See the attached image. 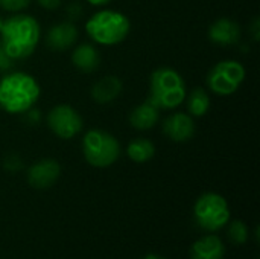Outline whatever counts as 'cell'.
Masks as SVG:
<instances>
[{
  "label": "cell",
  "mask_w": 260,
  "mask_h": 259,
  "mask_svg": "<svg viewBox=\"0 0 260 259\" xmlns=\"http://www.w3.org/2000/svg\"><path fill=\"white\" fill-rule=\"evenodd\" d=\"M186 107H187V114L192 118H203L207 114L212 105L210 95L203 89V87H195L189 95H186Z\"/></svg>",
  "instance_id": "obj_17"
},
{
  "label": "cell",
  "mask_w": 260,
  "mask_h": 259,
  "mask_svg": "<svg viewBox=\"0 0 260 259\" xmlns=\"http://www.w3.org/2000/svg\"><path fill=\"white\" fill-rule=\"evenodd\" d=\"M207 35L218 46H235L241 40V26L230 18H219L210 24Z\"/></svg>",
  "instance_id": "obj_12"
},
{
  "label": "cell",
  "mask_w": 260,
  "mask_h": 259,
  "mask_svg": "<svg viewBox=\"0 0 260 259\" xmlns=\"http://www.w3.org/2000/svg\"><path fill=\"white\" fill-rule=\"evenodd\" d=\"M14 66H15V61L6 53V50H5L3 46L0 44V73H8V72H11Z\"/></svg>",
  "instance_id": "obj_22"
},
{
  "label": "cell",
  "mask_w": 260,
  "mask_h": 259,
  "mask_svg": "<svg viewBox=\"0 0 260 259\" xmlns=\"http://www.w3.org/2000/svg\"><path fill=\"white\" fill-rule=\"evenodd\" d=\"M82 154L88 165L94 168H108L117 162L120 143L108 131L93 128L82 137Z\"/></svg>",
  "instance_id": "obj_5"
},
{
  "label": "cell",
  "mask_w": 260,
  "mask_h": 259,
  "mask_svg": "<svg viewBox=\"0 0 260 259\" xmlns=\"http://www.w3.org/2000/svg\"><path fill=\"white\" fill-rule=\"evenodd\" d=\"M32 0H0V8L6 12H21Z\"/></svg>",
  "instance_id": "obj_20"
},
{
  "label": "cell",
  "mask_w": 260,
  "mask_h": 259,
  "mask_svg": "<svg viewBox=\"0 0 260 259\" xmlns=\"http://www.w3.org/2000/svg\"><path fill=\"white\" fill-rule=\"evenodd\" d=\"M126 154L136 163H146V162H149L154 157L155 145L149 139L137 137V139H134V140H131L128 143Z\"/></svg>",
  "instance_id": "obj_18"
},
{
  "label": "cell",
  "mask_w": 260,
  "mask_h": 259,
  "mask_svg": "<svg viewBox=\"0 0 260 259\" xmlns=\"http://www.w3.org/2000/svg\"><path fill=\"white\" fill-rule=\"evenodd\" d=\"M187 95L183 76L172 67H158L151 73L148 99L158 110H174L180 107Z\"/></svg>",
  "instance_id": "obj_3"
},
{
  "label": "cell",
  "mask_w": 260,
  "mask_h": 259,
  "mask_svg": "<svg viewBox=\"0 0 260 259\" xmlns=\"http://www.w3.org/2000/svg\"><path fill=\"white\" fill-rule=\"evenodd\" d=\"M195 121L187 113H172L163 121V133L172 142H187L195 136Z\"/></svg>",
  "instance_id": "obj_10"
},
{
  "label": "cell",
  "mask_w": 260,
  "mask_h": 259,
  "mask_svg": "<svg viewBox=\"0 0 260 259\" xmlns=\"http://www.w3.org/2000/svg\"><path fill=\"white\" fill-rule=\"evenodd\" d=\"M143 259H166V258H163V256H157V255H146Z\"/></svg>",
  "instance_id": "obj_28"
},
{
  "label": "cell",
  "mask_w": 260,
  "mask_h": 259,
  "mask_svg": "<svg viewBox=\"0 0 260 259\" xmlns=\"http://www.w3.org/2000/svg\"><path fill=\"white\" fill-rule=\"evenodd\" d=\"M79 37V31L73 21H61L53 24L46 34V46L55 52H64L73 47Z\"/></svg>",
  "instance_id": "obj_11"
},
{
  "label": "cell",
  "mask_w": 260,
  "mask_h": 259,
  "mask_svg": "<svg viewBox=\"0 0 260 259\" xmlns=\"http://www.w3.org/2000/svg\"><path fill=\"white\" fill-rule=\"evenodd\" d=\"M49 130L59 139L69 140L78 136L84 127L81 114L67 104H58L52 107L46 116Z\"/></svg>",
  "instance_id": "obj_8"
},
{
  "label": "cell",
  "mask_w": 260,
  "mask_h": 259,
  "mask_svg": "<svg viewBox=\"0 0 260 259\" xmlns=\"http://www.w3.org/2000/svg\"><path fill=\"white\" fill-rule=\"evenodd\" d=\"M250 35L254 41H259L260 38V20L259 17H256L251 24H250Z\"/></svg>",
  "instance_id": "obj_25"
},
{
  "label": "cell",
  "mask_w": 260,
  "mask_h": 259,
  "mask_svg": "<svg viewBox=\"0 0 260 259\" xmlns=\"http://www.w3.org/2000/svg\"><path fill=\"white\" fill-rule=\"evenodd\" d=\"M2 26H3V18L0 17V31H2Z\"/></svg>",
  "instance_id": "obj_29"
},
{
  "label": "cell",
  "mask_w": 260,
  "mask_h": 259,
  "mask_svg": "<svg viewBox=\"0 0 260 259\" xmlns=\"http://www.w3.org/2000/svg\"><path fill=\"white\" fill-rule=\"evenodd\" d=\"M61 174V166L53 159H41L29 166L27 182L35 189H47L56 183Z\"/></svg>",
  "instance_id": "obj_9"
},
{
  "label": "cell",
  "mask_w": 260,
  "mask_h": 259,
  "mask_svg": "<svg viewBox=\"0 0 260 259\" xmlns=\"http://www.w3.org/2000/svg\"><path fill=\"white\" fill-rule=\"evenodd\" d=\"M160 121V110L149 101L136 105L129 113V124L139 131H146L154 128Z\"/></svg>",
  "instance_id": "obj_13"
},
{
  "label": "cell",
  "mask_w": 260,
  "mask_h": 259,
  "mask_svg": "<svg viewBox=\"0 0 260 259\" xmlns=\"http://www.w3.org/2000/svg\"><path fill=\"white\" fill-rule=\"evenodd\" d=\"M23 121L27 124V125H37L38 122H40V119H41V114H40V111L37 110V108H29L27 111H24L23 114Z\"/></svg>",
  "instance_id": "obj_24"
},
{
  "label": "cell",
  "mask_w": 260,
  "mask_h": 259,
  "mask_svg": "<svg viewBox=\"0 0 260 259\" xmlns=\"http://www.w3.org/2000/svg\"><path fill=\"white\" fill-rule=\"evenodd\" d=\"M224 255H225V246L215 235H209L198 240L197 243H193L190 249L192 259H224Z\"/></svg>",
  "instance_id": "obj_16"
},
{
  "label": "cell",
  "mask_w": 260,
  "mask_h": 259,
  "mask_svg": "<svg viewBox=\"0 0 260 259\" xmlns=\"http://www.w3.org/2000/svg\"><path fill=\"white\" fill-rule=\"evenodd\" d=\"M129 31V18L114 9L98 11L85 23L87 35L101 46H114L122 43L128 37Z\"/></svg>",
  "instance_id": "obj_4"
},
{
  "label": "cell",
  "mask_w": 260,
  "mask_h": 259,
  "mask_svg": "<svg viewBox=\"0 0 260 259\" xmlns=\"http://www.w3.org/2000/svg\"><path fill=\"white\" fill-rule=\"evenodd\" d=\"M90 5H93V6H105V5H108L111 0H87Z\"/></svg>",
  "instance_id": "obj_27"
},
{
  "label": "cell",
  "mask_w": 260,
  "mask_h": 259,
  "mask_svg": "<svg viewBox=\"0 0 260 259\" xmlns=\"http://www.w3.org/2000/svg\"><path fill=\"white\" fill-rule=\"evenodd\" d=\"M41 87L24 72H9L0 79V108L9 114H23L40 99Z\"/></svg>",
  "instance_id": "obj_2"
},
{
  "label": "cell",
  "mask_w": 260,
  "mask_h": 259,
  "mask_svg": "<svg viewBox=\"0 0 260 259\" xmlns=\"http://www.w3.org/2000/svg\"><path fill=\"white\" fill-rule=\"evenodd\" d=\"M193 217L201 229L216 232L229 223L230 208L222 195L216 192H206L195 202Z\"/></svg>",
  "instance_id": "obj_6"
},
{
  "label": "cell",
  "mask_w": 260,
  "mask_h": 259,
  "mask_svg": "<svg viewBox=\"0 0 260 259\" xmlns=\"http://www.w3.org/2000/svg\"><path fill=\"white\" fill-rule=\"evenodd\" d=\"M23 168V160L18 154H8L3 159V169H6L8 172H17Z\"/></svg>",
  "instance_id": "obj_21"
},
{
  "label": "cell",
  "mask_w": 260,
  "mask_h": 259,
  "mask_svg": "<svg viewBox=\"0 0 260 259\" xmlns=\"http://www.w3.org/2000/svg\"><path fill=\"white\" fill-rule=\"evenodd\" d=\"M72 63L78 70L84 73H91L101 64L99 50L90 43H81L72 52Z\"/></svg>",
  "instance_id": "obj_15"
},
{
  "label": "cell",
  "mask_w": 260,
  "mask_h": 259,
  "mask_svg": "<svg viewBox=\"0 0 260 259\" xmlns=\"http://www.w3.org/2000/svg\"><path fill=\"white\" fill-rule=\"evenodd\" d=\"M66 11H67V18H69V21H73V23H75L76 20H79V18L82 17V14H84V9H82L81 3H78V2H73V3H70V5H67Z\"/></svg>",
  "instance_id": "obj_23"
},
{
  "label": "cell",
  "mask_w": 260,
  "mask_h": 259,
  "mask_svg": "<svg viewBox=\"0 0 260 259\" xmlns=\"http://www.w3.org/2000/svg\"><path fill=\"white\" fill-rule=\"evenodd\" d=\"M229 238L233 244L241 246L248 240V227L244 221H233L229 227Z\"/></svg>",
  "instance_id": "obj_19"
},
{
  "label": "cell",
  "mask_w": 260,
  "mask_h": 259,
  "mask_svg": "<svg viewBox=\"0 0 260 259\" xmlns=\"http://www.w3.org/2000/svg\"><path fill=\"white\" fill-rule=\"evenodd\" d=\"M245 81V67L236 60H222L207 73L206 84L218 96H230Z\"/></svg>",
  "instance_id": "obj_7"
},
{
  "label": "cell",
  "mask_w": 260,
  "mask_h": 259,
  "mask_svg": "<svg viewBox=\"0 0 260 259\" xmlns=\"http://www.w3.org/2000/svg\"><path fill=\"white\" fill-rule=\"evenodd\" d=\"M122 81L114 75H107L101 78L91 87V98L96 104H110L122 93Z\"/></svg>",
  "instance_id": "obj_14"
},
{
  "label": "cell",
  "mask_w": 260,
  "mask_h": 259,
  "mask_svg": "<svg viewBox=\"0 0 260 259\" xmlns=\"http://www.w3.org/2000/svg\"><path fill=\"white\" fill-rule=\"evenodd\" d=\"M37 3L47 11H53L61 5V0H37Z\"/></svg>",
  "instance_id": "obj_26"
},
{
  "label": "cell",
  "mask_w": 260,
  "mask_h": 259,
  "mask_svg": "<svg viewBox=\"0 0 260 259\" xmlns=\"http://www.w3.org/2000/svg\"><path fill=\"white\" fill-rule=\"evenodd\" d=\"M40 24L29 14H14L3 20L0 44L14 61L29 58L40 43Z\"/></svg>",
  "instance_id": "obj_1"
}]
</instances>
